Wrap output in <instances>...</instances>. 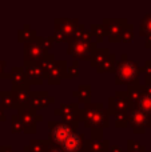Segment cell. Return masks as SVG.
Returning a JSON list of instances; mask_svg holds the SVG:
<instances>
[{
    "label": "cell",
    "instance_id": "277c9868",
    "mask_svg": "<svg viewBox=\"0 0 151 152\" xmlns=\"http://www.w3.org/2000/svg\"><path fill=\"white\" fill-rule=\"evenodd\" d=\"M92 48L94 45L91 43H87L84 40H74L70 45V53L78 58H86L88 56V53H91Z\"/></svg>",
    "mask_w": 151,
    "mask_h": 152
},
{
    "label": "cell",
    "instance_id": "30bf717a",
    "mask_svg": "<svg viewBox=\"0 0 151 152\" xmlns=\"http://www.w3.org/2000/svg\"><path fill=\"white\" fill-rule=\"evenodd\" d=\"M0 96H1V103H3L4 107H12L13 99H12V96H11L10 92H3Z\"/></svg>",
    "mask_w": 151,
    "mask_h": 152
},
{
    "label": "cell",
    "instance_id": "4fadbf2b",
    "mask_svg": "<svg viewBox=\"0 0 151 152\" xmlns=\"http://www.w3.org/2000/svg\"><path fill=\"white\" fill-rule=\"evenodd\" d=\"M50 152H63V151L59 150V148H56V147H52V148L50 150Z\"/></svg>",
    "mask_w": 151,
    "mask_h": 152
},
{
    "label": "cell",
    "instance_id": "7c38bea8",
    "mask_svg": "<svg viewBox=\"0 0 151 152\" xmlns=\"http://www.w3.org/2000/svg\"><path fill=\"white\" fill-rule=\"evenodd\" d=\"M18 100L19 102H21V100H24V102H27V99H28V94H27V91H24L23 92V89H21V91H19L18 92Z\"/></svg>",
    "mask_w": 151,
    "mask_h": 152
},
{
    "label": "cell",
    "instance_id": "8fae6325",
    "mask_svg": "<svg viewBox=\"0 0 151 152\" xmlns=\"http://www.w3.org/2000/svg\"><path fill=\"white\" fill-rule=\"evenodd\" d=\"M26 81V75L20 72V69H16V74L13 75V83L15 84H23Z\"/></svg>",
    "mask_w": 151,
    "mask_h": 152
},
{
    "label": "cell",
    "instance_id": "52a82bcc",
    "mask_svg": "<svg viewBox=\"0 0 151 152\" xmlns=\"http://www.w3.org/2000/svg\"><path fill=\"white\" fill-rule=\"evenodd\" d=\"M43 55V47L40 43H32L27 47V59H31V60H35V59L40 58Z\"/></svg>",
    "mask_w": 151,
    "mask_h": 152
},
{
    "label": "cell",
    "instance_id": "8992f818",
    "mask_svg": "<svg viewBox=\"0 0 151 152\" xmlns=\"http://www.w3.org/2000/svg\"><path fill=\"white\" fill-rule=\"evenodd\" d=\"M141 34L143 36H146L147 39V47L151 45V15H147L146 18H143L141 23Z\"/></svg>",
    "mask_w": 151,
    "mask_h": 152
},
{
    "label": "cell",
    "instance_id": "9a60e30c",
    "mask_svg": "<svg viewBox=\"0 0 151 152\" xmlns=\"http://www.w3.org/2000/svg\"><path fill=\"white\" fill-rule=\"evenodd\" d=\"M128 152H131V151H128Z\"/></svg>",
    "mask_w": 151,
    "mask_h": 152
},
{
    "label": "cell",
    "instance_id": "6da1fadb",
    "mask_svg": "<svg viewBox=\"0 0 151 152\" xmlns=\"http://www.w3.org/2000/svg\"><path fill=\"white\" fill-rule=\"evenodd\" d=\"M138 72H139V69L134 61H123L118 67L117 77H118V80L128 83V81H133L138 77Z\"/></svg>",
    "mask_w": 151,
    "mask_h": 152
},
{
    "label": "cell",
    "instance_id": "ba28073f",
    "mask_svg": "<svg viewBox=\"0 0 151 152\" xmlns=\"http://www.w3.org/2000/svg\"><path fill=\"white\" fill-rule=\"evenodd\" d=\"M136 104H138L139 111L147 113V115H151V95L143 94L141 96V99L136 102Z\"/></svg>",
    "mask_w": 151,
    "mask_h": 152
},
{
    "label": "cell",
    "instance_id": "3957f363",
    "mask_svg": "<svg viewBox=\"0 0 151 152\" xmlns=\"http://www.w3.org/2000/svg\"><path fill=\"white\" fill-rule=\"evenodd\" d=\"M71 134H72V128L67 123L55 124L51 128V139H52V142L58 143V144H62Z\"/></svg>",
    "mask_w": 151,
    "mask_h": 152
},
{
    "label": "cell",
    "instance_id": "5b68a950",
    "mask_svg": "<svg viewBox=\"0 0 151 152\" xmlns=\"http://www.w3.org/2000/svg\"><path fill=\"white\" fill-rule=\"evenodd\" d=\"M60 145L63 152H79L80 147H82V136L72 132Z\"/></svg>",
    "mask_w": 151,
    "mask_h": 152
},
{
    "label": "cell",
    "instance_id": "5bb4252c",
    "mask_svg": "<svg viewBox=\"0 0 151 152\" xmlns=\"http://www.w3.org/2000/svg\"><path fill=\"white\" fill-rule=\"evenodd\" d=\"M1 69H3V63L0 61V72H1Z\"/></svg>",
    "mask_w": 151,
    "mask_h": 152
},
{
    "label": "cell",
    "instance_id": "7a4b0ae2",
    "mask_svg": "<svg viewBox=\"0 0 151 152\" xmlns=\"http://www.w3.org/2000/svg\"><path fill=\"white\" fill-rule=\"evenodd\" d=\"M128 121H130L131 126L135 128L134 129L135 132H143L144 128L150 124L151 118H150V115L142 112V111L134 110L133 112L130 113V116H128Z\"/></svg>",
    "mask_w": 151,
    "mask_h": 152
},
{
    "label": "cell",
    "instance_id": "9c48e42d",
    "mask_svg": "<svg viewBox=\"0 0 151 152\" xmlns=\"http://www.w3.org/2000/svg\"><path fill=\"white\" fill-rule=\"evenodd\" d=\"M28 76L29 77H34L35 81H40V79L43 77V71L40 67L37 66H29L28 67Z\"/></svg>",
    "mask_w": 151,
    "mask_h": 152
}]
</instances>
